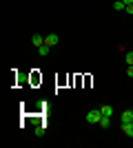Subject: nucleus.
<instances>
[{
	"mask_svg": "<svg viewBox=\"0 0 133 148\" xmlns=\"http://www.w3.org/2000/svg\"><path fill=\"white\" fill-rule=\"evenodd\" d=\"M127 64H133V51H129V53H127Z\"/></svg>",
	"mask_w": 133,
	"mask_h": 148,
	"instance_id": "nucleus-10",
	"label": "nucleus"
},
{
	"mask_svg": "<svg viewBox=\"0 0 133 148\" xmlns=\"http://www.w3.org/2000/svg\"><path fill=\"white\" fill-rule=\"evenodd\" d=\"M122 133L129 137H133V124L131 122H122Z\"/></svg>",
	"mask_w": 133,
	"mask_h": 148,
	"instance_id": "nucleus-3",
	"label": "nucleus"
},
{
	"mask_svg": "<svg viewBox=\"0 0 133 148\" xmlns=\"http://www.w3.org/2000/svg\"><path fill=\"white\" fill-rule=\"evenodd\" d=\"M100 126H102V128H109V126H111V117L102 115V119H100Z\"/></svg>",
	"mask_w": 133,
	"mask_h": 148,
	"instance_id": "nucleus-6",
	"label": "nucleus"
},
{
	"mask_svg": "<svg viewBox=\"0 0 133 148\" xmlns=\"http://www.w3.org/2000/svg\"><path fill=\"white\" fill-rule=\"evenodd\" d=\"M113 9L115 11H122V9H127V5H124L122 0H118V2H113Z\"/></svg>",
	"mask_w": 133,
	"mask_h": 148,
	"instance_id": "nucleus-9",
	"label": "nucleus"
},
{
	"mask_svg": "<svg viewBox=\"0 0 133 148\" xmlns=\"http://www.w3.org/2000/svg\"><path fill=\"white\" fill-rule=\"evenodd\" d=\"M131 124H133V122H131Z\"/></svg>",
	"mask_w": 133,
	"mask_h": 148,
	"instance_id": "nucleus-16",
	"label": "nucleus"
},
{
	"mask_svg": "<svg viewBox=\"0 0 133 148\" xmlns=\"http://www.w3.org/2000/svg\"><path fill=\"white\" fill-rule=\"evenodd\" d=\"M127 75H129V77H133V64H127Z\"/></svg>",
	"mask_w": 133,
	"mask_h": 148,
	"instance_id": "nucleus-11",
	"label": "nucleus"
},
{
	"mask_svg": "<svg viewBox=\"0 0 133 148\" xmlns=\"http://www.w3.org/2000/svg\"><path fill=\"white\" fill-rule=\"evenodd\" d=\"M122 2H124V5H133V0H122Z\"/></svg>",
	"mask_w": 133,
	"mask_h": 148,
	"instance_id": "nucleus-14",
	"label": "nucleus"
},
{
	"mask_svg": "<svg viewBox=\"0 0 133 148\" xmlns=\"http://www.w3.org/2000/svg\"><path fill=\"white\" fill-rule=\"evenodd\" d=\"M100 119H102V111L100 108H93V111L87 113V122L89 124H100Z\"/></svg>",
	"mask_w": 133,
	"mask_h": 148,
	"instance_id": "nucleus-1",
	"label": "nucleus"
},
{
	"mask_svg": "<svg viewBox=\"0 0 133 148\" xmlns=\"http://www.w3.org/2000/svg\"><path fill=\"white\" fill-rule=\"evenodd\" d=\"M42 133H44V126H38V128H36V135L40 137V135H42Z\"/></svg>",
	"mask_w": 133,
	"mask_h": 148,
	"instance_id": "nucleus-12",
	"label": "nucleus"
},
{
	"mask_svg": "<svg viewBox=\"0 0 133 148\" xmlns=\"http://www.w3.org/2000/svg\"><path fill=\"white\" fill-rule=\"evenodd\" d=\"M127 11H129V16H133V5H127Z\"/></svg>",
	"mask_w": 133,
	"mask_h": 148,
	"instance_id": "nucleus-13",
	"label": "nucleus"
},
{
	"mask_svg": "<svg viewBox=\"0 0 133 148\" xmlns=\"http://www.w3.org/2000/svg\"><path fill=\"white\" fill-rule=\"evenodd\" d=\"M122 122H133V111H124L122 113Z\"/></svg>",
	"mask_w": 133,
	"mask_h": 148,
	"instance_id": "nucleus-7",
	"label": "nucleus"
},
{
	"mask_svg": "<svg viewBox=\"0 0 133 148\" xmlns=\"http://www.w3.org/2000/svg\"><path fill=\"white\" fill-rule=\"evenodd\" d=\"M31 44H33V47H42V44H44V36H40V33H38V36H33Z\"/></svg>",
	"mask_w": 133,
	"mask_h": 148,
	"instance_id": "nucleus-4",
	"label": "nucleus"
},
{
	"mask_svg": "<svg viewBox=\"0 0 133 148\" xmlns=\"http://www.w3.org/2000/svg\"><path fill=\"white\" fill-rule=\"evenodd\" d=\"M131 111H133V108H131Z\"/></svg>",
	"mask_w": 133,
	"mask_h": 148,
	"instance_id": "nucleus-15",
	"label": "nucleus"
},
{
	"mask_svg": "<svg viewBox=\"0 0 133 148\" xmlns=\"http://www.w3.org/2000/svg\"><path fill=\"white\" fill-rule=\"evenodd\" d=\"M100 111H102V115L111 117V115H113V106H100Z\"/></svg>",
	"mask_w": 133,
	"mask_h": 148,
	"instance_id": "nucleus-5",
	"label": "nucleus"
},
{
	"mask_svg": "<svg viewBox=\"0 0 133 148\" xmlns=\"http://www.w3.org/2000/svg\"><path fill=\"white\" fill-rule=\"evenodd\" d=\"M44 44H49V47H56V44H58V36H56V33H49V36H44Z\"/></svg>",
	"mask_w": 133,
	"mask_h": 148,
	"instance_id": "nucleus-2",
	"label": "nucleus"
},
{
	"mask_svg": "<svg viewBox=\"0 0 133 148\" xmlns=\"http://www.w3.org/2000/svg\"><path fill=\"white\" fill-rule=\"evenodd\" d=\"M38 51H40V56H49L51 47H49V44H42V47H38Z\"/></svg>",
	"mask_w": 133,
	"mask_h": 148,
	"instance_id": "nucleus-8",
	"label": "nucleus"
}]
</instances>
